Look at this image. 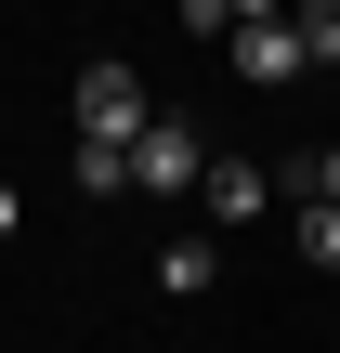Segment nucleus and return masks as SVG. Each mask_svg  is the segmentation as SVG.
<instances>
[{
    "instance_id": "4",
    "label": "nucleus",
    "mask_w": 340,
    "mask_h": 353,
    "mask_svg": "<svg viewBox=\"0 0 340 353\" xmlns=\"http://www.w3.org/2000/svg\"><path fill=\"white\" fill-rule=\"evenodd\" d=\"M275 210V170L262 157H210V223H262Z\"/></svg>"
},
{
    "instance_id": "9",
    "label": "nucleus",
    "mask_w": 340,
    "mask_h": 353,
    "mask_svg": "<svg viewBox=\"0 0 340 353\" xmlns=\"http://www.w3.org/2000/svg\"><path fill=\"white\" fill-rule=\"evenodd\" d=\"M288 196H328V210H340V144H328V157H301V170H288Z\"/></svg>"
},
{
    "instance_id": "8",
    "label": "nucleus",
    "mask_w": 340,
    "mask_h": 353,
    "mask_svg": "<svg viewBox=\"0 0 340 353\" xmlns=\"http://www.w3.org/2000/svg\"><path fill=\"white\" fill-rule=\"evenodd\" d=\"M183 13V39H236V0H170Z\"/></svg>"
},
{
    "instance_id": "3",
    "label": "nucleus",
    "mask_w": 340,
    "mask_h": 353,
    "mask_svg": "<svg viewBox=\"0 0 340 353\" xmlns=\"http://www.w3.org/2000/svg\"><path fill=\"white\" fill-rule=\"evenodd\" d=\"M223 52H236V79H249V92H288V79H301V65H314V52H301V26H288V13H262V26H236V39H223Z\"/></svg>"
},
{
    "instance_id": "2",
    "label": "nucleus",
    "mask_w": 340,
    "mask_h": 353,
    "mask_svg": "<svg viewBox=\"0 0 340 353\" xmlns=\"http://www.w3.org/2000/svg\"><path fill=\"white\" fill-rule=\"evenodd\" d=\"M131 196H197V131L157 105L144 118V144H131Z\"/></svg>"
},
{
    "instance_id": "1",
    "label": "nucleus",
    "mask_w": 340,
    "mask_h": 353,
    "mask_svg": "<svg viewBox=\"0 0 340 353\" xmlns=\"http://www.w3.org/2000/svg\"><path fill=\"white\" fill-rule=\"evenodd\" d=\"M144 79L118 65V52H92V79H79V144H144Z\"/></svg>"
},
{
    "instance_id": "5",
    "label": "nucleus",
    "mask_w": 340,
    "mask_h": 353,
    "mask_svg": "<svg viewBox=\"0 0 340 353\" xmlns=\"http://www.w3.org/2000/svg\"><path fill=\"white\" fill-rule=\"evenodd\" d=\"M288 26H301V52H314V65H340V0H288Z\"/></svg>"
},
{
    "instance_id": "11",
    "label": "nucleus",
    "mask_w": 340,
    "mask_h": 353,
    "mask_svg": "<svg viewBox=\"0 0 340 353\" xmlns=\"http://www.w3.org/2000/svg\"><path fill=\"white\" fill-rule=\"evenodd\" d=\"M13 223H26V196H13V183H0V236H13Z\"/></svg>"
},
{
    "instance_id": "6",
    "label": "nucleus",
    "mask_w": 340,
    "mask_h": 353,
    "mask_svg": "<svg viewBox=\"0 0 340 353\" xmlns=\"http://www.w3.org/2000/svg\"><path fill=\"white\" fill-rule=\"evenodd\" d=\"M79 183L92 196H131V144H79Z\"/></svg>"
},
{
    "instance_id": "10",
    "label": "nucleus",
    "mask_w": 340,
    "mask_h": 353,
    "mask_svg": "<svg viewBox=\"0 0 340 353\" xmlns=\"http://www.w3.org/2000/svg\"><path fill=\"white\" fill-rule=\"evenodd\" d=\"M262 13H288V0H236V26H262Z\"/></svg>"
},
{
    "instance_id": "7",
    "label": "nucleus",
    "mask_w": 340,
    "mask_h": 353,
    "mask_svg": "<svg viewBox=\"0 0 340 353\" xmlns=\"http://www.w3.org/2000/svg\"><path fill=\"white\" fill-rule=\"evenodd\" d=\"M301 262H314V275L340 262V210H328V196H301Z\"/></svg>"
}]
</instances>
